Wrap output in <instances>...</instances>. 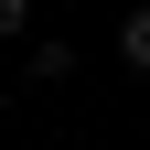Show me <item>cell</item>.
Masks as SVG:
<instances>
[{"instance_id":"obj_2","label":"cell","mask_w":150,"mask_h":150,"mask_svg":"<svg viewBox=\"0 0 150 150\" xmlns=\"http://www.w3.org/2000/svg\"><path fill=\"white\" fill-rule=\"evenodd\" d=\"M32 32V0H0V43H22Z\"/></svg>"},{"instance_id":"obj_3","label":"cell","mask_w":150,"mask_h":150,"mask_svg":"<svg viewBox=\"0 0 150 150\" xmlns=\"http://www.w3.org/2000/svg\"><path fill=\"white\" fill-rule=\"evenodd\" d=\"M0 118H11V86H0Z\"/></svg>"},{"instance_id":"obj_1","label":"cell","mask_w":150,"mask_h":150,"mask_svg":"<svg viewBox=\"0 0 150 150\" xmlns=\"http://www.w3.org/2000/svg\"><path fill=\"white\" fill-rule=\"evenodd\" d=\"M118 54H129V64L150 75V11H129V22H118Z\"/></svg>"}]
</instances>
